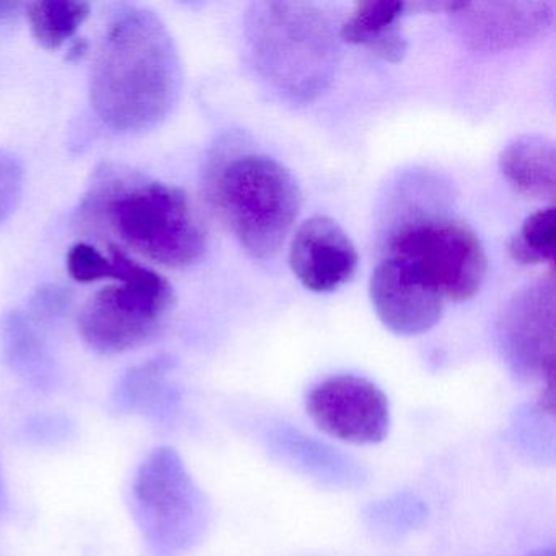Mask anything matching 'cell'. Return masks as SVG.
<instances>
[{
  "mask_svg": "<svg viewBox=\"0 0 556 556\" xmlns=\"http://www.w3.org/2000/svg\"><path fill=\"white\" fill-rule=\"evenodd\" d=\"M180 54L164 22L148 9H119L100 38L90 71V105L119 135L151 131L178 105Z\"/></svg>",
  "mask_w": 556,
  "mask_h": 556,
  "instance_id": "6da1fadb",
  "label": "cell"
},
{
  "mask_svg": "<svg viewBox=\"0 0 556 556\" xmlns=\"http://www.w3.org/2000/svg\"><path fill=\"white\" fill-rule=\"evenodd\" d=\"M79 224L105 227L132 252L168 268L194 265L206 250V232L184 190L119 165L96 172Z\"/></svg>",
  "mask_w": 556,
  "mask_h": 556,
  "instance_id": "7a4b0ae2",
  "label": "cell"
},
{
  "mask_svg": "<svg viewBox=\"0 0 556 556\" xmlns=\"http://www.w3.org/2000/svg\"><path fill=\"white\" fill-rule=\"evenodd\" d=\"M247 43L260 76L295 103L317 100L337 76L338 34L324 11L302 2H256Z\"/></svg>",
  "mask_w": 556,
  "mask_h": 556,
  "instance_id": "3957f363",
  "label": "cell"
},
{
  "mask_svg": "<svg viewBox=\"0 0 556 556\" xmlns=\"http://www.w3.org/2000/svg\"><path fill=\"white\" fill-rule=\"evenodd\" d=\"M217 214L253 258L276 255L298 220L302 194L294 175L266 155H237L213 172Z\"/></svg>",
  "mask_w": 556,
  "mask_h": 556,
  "instance_id": "277c9868",
  "label": "cell"
},
{
  "mask_svg": "<svg viewBox=\"0 0 556 556\" xmlns=\"http://www.w3.org/2000/svg\"><path fill=\"white\" fill-rule=\"evenodd\" d=\"M106 278L122 286L96 292L79 315L83 340L100 354H119L148 343L175 305L170 282L154 269L132 262L110 243Z\"/></svg>",
  "mask_w": 556,
  "mask_h": 556,
  "instance_id": "5b68a950",
  "label": "cell"
},
{
  "mask_svg": "<svg viewBox=\"0 0 556 556\" xmlns=\"http://www.w3.org/2000/svg\"><path fill=\"white\" fill-rule=\"evenodd\" d=\"M136 523L155 556L197 548L211 523V504L175 448L157 447L138 468L131 488Z\"/></svg>",
  "mask_w": 556,
  "mask_h": 556,
  "instance_id": "8992f818",
  "label": "cell"
},
{
  "mask_svg": "<svg viewBox=\"0 0 556 556\" xmlns=\"http://www.w3.org/2000/svg\"><path fill=\"white\" fill-rule=\"evenodd\" d=\"M389 255L413 266L439 294L464 302L480 292L488 260L477 233L451 217L413 220L393 233Z\"/></svg>",
  "mask_w": 556,
  "mask_h": 556,
  "instance_id": "52a82bcc",
  "label": "cell"
},
{
  "mask_svg": "<svg viewBox=\"0 0 556 556\" xmlns=\"http://www.w3.org/2000/svg\"><path fill=\"white\" fill-rule=\"evenodd\" d=\"M504 357L513 372L540 390L536 408L555 416V285L553 276L527 286L506 305L500 324Z\"/></svg>",
  "mask_w": 556,
  "mask_h": 556,
  "instance_id": "ba28073f",
  "label": "cell"
},
{
  "mask_svg": "<svg viewBox=\"0 0 556 556\" xmlns=\"http://www.w3.org/2000/svg\"><path fill=\"white\" fill-rule=\"evenodd\" d=\"M305 406L321 432L346 444H379L389 435V399L364 377H330L311 390Z\"/></svg>",
  "mask_w": 556,
  "mask_h": 556,
  "instance_id": "9c48e42d",
  "label": "cell"
},
{
  "mask_svg": "<svg viewBox=\"0 0 556 556\" xmlns=\"http://www.w3.org/2000/svg\"><path fill=\"white\" fill-rule=\"evenodd\" d=\"M555 2H448L445 14L458 40L477 53L529 47L555 22Z\"/></svg>",
  "mask_w": 556,
  "mask_h": 556,
  "instance_id": "30bf717a",
  "label": "cell"
},
{
  "mask_svg": "<svg viewBox=\"0 0 556 556\" xmlns=\"http://www.w3.org/2000/svg\"><path fill=\"white\" fill-rule=\"evenodd\" d=\"M370 301L383 327L418 337L441 321L444 298L399 256L387 255L370 276Z\"/></svg>",
  "mask_w": 556,
  "mask_h": 556,
  "instance_id": "8fae6325",
  "label": "cell"
},
{
  "mask_svg": "<svg viewBox=\"0 0 556 556\" xmlns=\"http://www.w3.org/2000/svg\"><path fill=\"white\" fill-rule=\"evenodd\" d=\"M289 265L305 289L327 294L354 278L359 253L337 220L315 216L295 230L289 249Z\"/></svg>",
  "mask_w": 556,
  "mask_h": 556,
  "instance_id": "7c38bea8",
  "label": "cell"
},
{
  "mask_svg": "<svg viewBox=\"0 0 556 556\" xmlns=\"http://www.w3.org/2000/svg\"><path fill=\"white\" fill-rule=\"evenodd\" d=\"M269 454L286 467L328 488L363 486L367 473L359 462L289 425L266 432Z\"/></svg>",
  "mask_w": 556,
  "mask_h": 556,
  "instance_id": "4fadbf2b",
  "label": "cell"
},
{
  "mask_svg": "<svg viewBox=\"0 0 556 556\" xmlns=\"http://www.w3.org/2000/svg\"><path fill=\"white\" fill-rule=\"evenodd\" d=\"M421 12L422 2H359L341 24L338 38L344 43L366 48L387 63L399 64L408 51L402 21L406 15Z\"/></svg>",
  "mask_w": 556,
  "mask_h": 556,
  "instance_id": "5bb4252c",
  "label": "cell"
},
{
  "mask_svg": "<svg viewBox=\"0 0 556 556\" xmlns=\"http://www.w3.org/2000/svg\"><path fill=\"white\" fill-rule=\"evenodd\" d=\"M168 357H154L129 369L113 392V408L155 422L170 421L180 408V390L172 380Z\"/></svg>",
  "mask_w": 556,
  "mask_h": 556,
  "instance_id": "9a60e30c",
  "label": "cell"
},
{
  "mask_svg": "<svg viewBox=\"0 0 556 556\" xmlns=\"http://www.w3.org/2000/svg\"><path fill=\"white\" fill-rule=\"evenodd\" d=\"M497 167L507 184L533 200L553 201L556 194L555 146L542 136H522L501 151Z\"/></svg>",
  "mask_w": 556,
  "mask_h": 556,
  "instance_id": "2e32d148",
  "label": "cell"
},
{
  "mask_svg": "<svg viewBox=\"0 0 556 556\" xmlns=\"http://www.w3.org/2000/svg\"><path fill=\"white\" fill-rule=\"evenodd\" d=\"M0 340L5 361L18 377L38 390L54 382V361L43 334L21 312H12L2 321Z\"/></svg>",
  "mask_w": 556,
  "mask_h": 556,
  "instance_id": "e0dca14e",
  "label": "cell"
},
{
  "mask_svg": "<svg viewBox=\"0 0 556 556\" xmlns=\"http://www.w3.org/2000/svg\"><path fill=\"white\" fill-rule=\"evenodd\" d=\"M89 15L90 5L86 2L40 0L27 5L31 35L47 50L63 47L83 27Z\"/></svg>",
  "mask_w": 556,
  "mask_h": 556,
  "instance_id": "ac0fdd59",
  "label": "cell"
},
{
  "mask_svg": "<svg viewBox=\"0 0 556 556\" xmlns=\"http://www.w3.org/2000/svg\"><path fill=\"white\" fill-rule=\"evenodd\" d=\"M426 516L428 507L425 501L405 491L372 501L364 509L363 519L367 529L379 539L400 540L421 527Z\"/></svg>",
  "mask_w": 556,
  "mask_h": 556,
  "instance_id": "d6986e66",
  "label": "cell"
},
{
  "mask_svg": "<svg viewBox=\"0 0 556 556\" xmlns=\"http://www.w3.org/2000/svg\"><path fill=\"white\" fill-rule=\"evenodd\" d=\"M556 226L553 206L536 211L523 220L516 236L507 240V253L519 265L555 262Z\"/></svg>",
  "mask_w": 556,
  "mask_h": 556,
  "instance_id": "ffe728a7",
  "label": "cell"
},
{
  "mask_svg": "<svg viewBox=\"0 0 556 556\" xmlns=\"http://www.w3.org/2000/svg\"><path fill=\"white\" fill-rule=\"evenodd\" d=\"M514 441L530 457L540 460H553L555 455V429L553 416L536 406H526L516 413L513 422Z\"/></svg>",
  "mask_w": 556,
  "mask_h": 556,
  "instance_id": "44dd1931",
  "label": "cell"
},
{
  "mask_svg": "<svg viewBox=\"0 0 556 556\" xmlns=\"http://www.w3.org/2000/svg\"><path fill=\"white\" fill-rule=\"evenodd\" d=\"M24 165L17 155L0 149V226L17 211L24 194Z\"/></svg>",
  "mask_w": 556,
  "mask_h": 556,
  "instance_id": "7402d4cb",
  "label": "cell"
},
{
  "mask_svg": "<svg viewBox=\"0 0 556 556\" xmlns=\"http://www.w3.org/2000/svg\"><path fill=\"white\" fill-rule=\"evenodd\" d=\"M109 256L100 253L89 243H77L67 253V269L71 278L79 282H92L105 279Z\"/></svg>",
  "mask_w": 556,
  "mask_h": 556,
  "instance_id": "603a6c76",
  "label": "cell"
},
{
  "mask_svg": "<svg viewBox=\"0 0 556 556\" xmlns=\"http://www.w3.org/2000/svg\"><path fill=\"white\" fill-rule=\"evenodd\" d=\"M66 304V292L61 291L56 286L40 289L37 298L34 299L35 312L40 315H47V317H54V315L61 314Z\"/></svg>",
  "mask_w": 556,
  "mask_h": 556,
  "instance_id": "cb8c5ba5",
  "label": "cell"
},
{
  "mask_svg": "<svg viewBox=\"0 0 556 556\" xmlns=\"http://www.w3.org/2000/svg\"><path fill=\"white\" fill-rule=\"evenodd\" d=\"M21 4L17 2H0V24L11 21L17 15Z\"/></svg>",
  "mask_w": 556,
  "mask_h": 556,
  "instance_id": "d4e9b609",
  "label": "cell"
},
{
  "mask_svg": "<svg viewBox=\"0 0 556 556\" xmlns=\"http://www.w3.org/2000/svg\"><path fill=\"white\" fill-rule=\"evenodd\" d=\"M8 490H5L4 478H2V473H0V517L8 513Z\"/></svg>",
  "mask_w": 556,
  "mask_h": 556,
  "instance_id": "484cf974",
  "label": "cell"
},
{
  "mask_svg": "<svg viewBox=\"0 0 556 556\" xmlns=\"http://www.w3.org/2000/svg\"><path fill=\"white\" fill-rule=\"evenodd\" d=\"M87 50V43L86 41H77L76 45H74L73 48H71V54L70 58H79L83 56L84 51Z\"/></svg>",
  "mask_w": 556,
  "mask_h": 556,
  "instance_id": "4316f807",
  "label": "cell"
},
{
  "mask_svg": "<svg viewBox=\"0 0 556 556\" xmlns=\"http://www.w3.org/2000/svg\"><path fill=\"white\" fill-rule=\"evenodd\" d=\"M527 556H555V549L553 548H540L536 552L529 553Z\"/></svg>",
  "mask_w": 556,
  "mask_h": 556,
  "instance_id": "83f0119b",
  "label": "cell"
}]
</instances>
